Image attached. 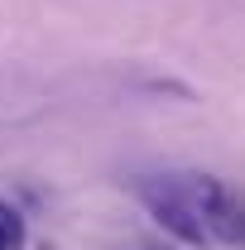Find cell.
<instances>
[{
  "label": "cell",
  "mask_w": 245,
  "mask_h": 250,
  "mask_svg": "<svg viewBox=\"0 0 245 250\" xmlns=\"http://www.w3.org/2000/svg\"><path fill=\"white\" fill-rule=\"evenodd\" d=\"M140 202L149 207L154 226H159V231H168L173 241H183V246H192V250L216 246L212 231H207V226H202V217H197V207H192V197L183 192V183L144 178V183H140Z\"/></svg>",
  "instance_id": "obj_1"
},
{
  "label": "cell",
  "mask_w": 245,
  "mask_h": 250,
  "mask_svg": "<svg viewBox=\"0 0 245 250\" xmlns=\"http://www.w3.org/2000/svg\"><path fill=\"white\" fill-rule=\"evenodd\" d=\"M183 192L192 197V207H197V217H202V226L212 231L216 246H245V207H241V197L221 183V178L192 173V178L183 183Z\"/></svg>",
  "instance_id": "obj_2"
},
{
  "label": "cell",
  "mask_w": 245,
  "mask_h": 250,
  "mask_svg": "<svg viewBox=\"0 0 245 250\" xmlns=\"http://www.w3.org/2000/svg\"><path fill=\"white\" fill-rule=\"evenodd\" d=\"M24 241H29L24 212H20L15 202H5V197H0V250H24Z\"/></svg>",
  "instance_id": "obj_3"
}]
</instances>
